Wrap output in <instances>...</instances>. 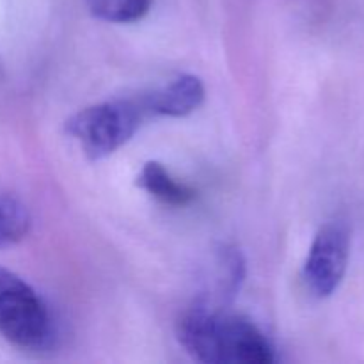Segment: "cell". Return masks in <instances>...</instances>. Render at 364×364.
I'll return each mask as SVG.
<instances>
[{"instance_id": "6da1fadb", "label": "cell", "mask_w": 364, "mask_h": 364, "mask_svg": "<svg viewBox=\"0 0 364 364\" xmlns=\"http://www.w3.org/2000/svg\"><path fill=\"white\" fill-rule=\"evenodd\" d=\"M176 336L192 359L205 364H270L276 352L265 334L244 316L196 302L176 322Z\"/></svg>"}, {"instance_id": "7a4b0ae2", "label": "cell", "mask_w": 364, "mask_h": 364, "mask_svg": "<svg viewBox=\"0 0 364 364\" xmlns=\"http://www.w3.org/2000/svg\"><path fill=\"white\" fill-rule=\"evenodd\" d=\"M142 100H112L85 107L66 121V132L87 159L102 160L123 148L148 119Z\"/></svg>"}, {"instance_id": "3957f363", "label": "cell", "mask_w": 364, "mask_h": 364, "mask_svg": "<svg viewBox=\"0 0 364 364\" xmlns=\"http://www.w3.org/2000/svg\"><path fill=\"white\" fill-rule=\"evenodd\" d=\"M0 334L21 350L43 352L55 341L48 306L21 277L0 267Z\"/></svg>"}, {"instance_id": "277c9868", "label": "cell", "mask_w": 364, "mask_h": 364, "mask_svg": "<svg viewBox=\"0 0 364 364\" xmlns=\"http://www.w3.org/2000/svg\"><path fill=\"white\" fill-rule=\"evenodd\" d=\"M350 258V231L340 220L323 224L313 238L306 258V288L316 299H327L340 288Z\"/></svg>"}, {"instance_id": "5b68a950", "label": "cell", "mask_w": 364, "mask_h": 364, "mask_svg": "<svg viewBox=\"0 0 364 364\" xmlns=\"http://www.w3.org/2000/svg\"><path fill=\"white\" fill-rule=\"evenodd\" d=\"M148 116L185 117L205 102V85L196 75H181L171 84L141 96Z\"/></svg>"}, {"instance_id": "8992f818", "label": "cell", "mask_w": 364, "mask_h": 364, "mask_svg": "<svg viewBox=\"0 0 364 364\" xmlns=\"http://www.w3.org/2000/svg\"><path fill=\"white\" fill-rule=\"evenodd\" d=\"M137 185L169 206H187L196 198V192L188 185L174 180L169 171L155 160L144 164L137 176Z\"/></svg>"}, {"instance_id": "52a82bcc", "label": "cell", "mask_w": 364, "mask_h": 364, "mask_svg": "<svg viewBox=\"0 0 364 364\" xmlns=\"http://www.w3.org/2000/svg\"><path fill=\"white\" fill-rule=\"evenodd\" d=\"M31 230L27 206L9 192L0 191V247L18 244Z\"/></svg>"}, {"instance_id": "ba28073f", "label": "cell", "mask_w": 364, "mask_h": 364, "mask_svg": "<svg viewBox=\"0 0 364 364\" xmlns=\"http://www.w3.org/2000/svg\"><path fill=\"white\" fill-rule=\"evenodd\" d=\"M153 0H87L96 18L109 23H134L151 9Z\"/></svg>"}]
</instances>
